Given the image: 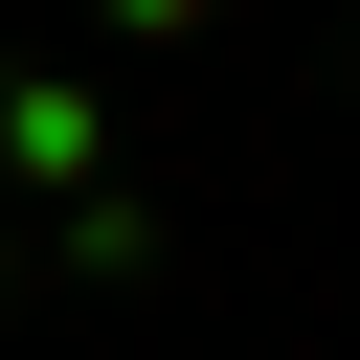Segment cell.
I'll return each instance as SVG.
<instances>
[{
    "label": "cell",
    "instance_id": "obj_1",
    "mask_svg": "<svg viewBox=\"0 0 360 360\" xmlns=\"http://www.w3.org/2000/svg\"><path fill=\"white\" fill-rule=\"evenodd\" d=\"M0 158L22 180H90V90H0Z\"/></svg>",
    "mask_w": 360,
    "mask_h": 360
},
{
    "label": "cell",
    "instance_id": "obj_2",
    "mask_svg": "<svg viewBox=\"0 0 360 360\" xmlns=\"http://www.w3.org/2000/svg\"><path fill=\"white\" fill-rule=\"evenodd\" d=\"M202 22H225V0H112V45H202Z\"/></svg>",
    "mask_w": 360,
    "mask_h": 360
}]
</instances>
